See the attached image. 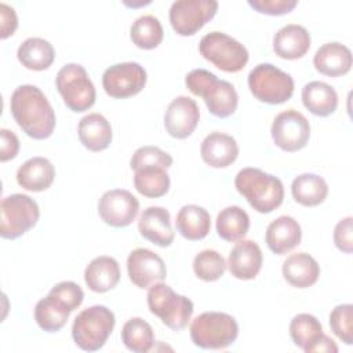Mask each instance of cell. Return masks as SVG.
<instances>
[{"mask_svg":"<svg viewBox=\"0 0 353 353\" xmlns=\"http://www.w3.org/2000/svg\"><path fill=\"white\" fill-rule=\"evenodd\" d=\"M10 109L21 130L33 139H47L55 128V112L44 92L33 84L18 85L11 94Z\"/></svg>","mask_w":353,"mask_h":353,"instance_id":"obj_1","label":"cell"},{"mask_svg":"<svg viewBox=\"0 0 353 353\" xmlns=\"http://www.w3.org/2000/svg\"><path fill=\"white\" fill-rule=\"evenodd\" d=\"M237 192L248 204L261 214H269L279 208L284 199L283 182L261 168L245 167L234 178Z\"/></svg>","mask_w":353,"mask_h":353,"instance_id":"obj_2","label":"cell"},{"mask_svg":"<svg viewBox=\"0 0 353 353\" xmlns=\"http://www.w3.org/2000/svg\"><path fill=\"white\" fill-rule=\"evenodd\" d=\"M189 91L201 97L211 114L219 119L232 116L239 105V95L232 83L219 80L205 69H193L185 77Z\"/></svg>","mask_w":353,"mask_h":353,"instance_id":"obj_3","label":"cell"},{"mask_svg":"<svg viewBox=\"0 0 353 353\" xmlns=\"http://www.w3.org/2000/svg\"><path fill=\"white\" fill-rule=\"evenodd\" d=\"M114 324L116 319L109 307L94 305L76 316L72 325V338L80 349L97 352L106 343Z\"/></svg>","mask_w":353,"mask_h":353,"instance_id":"obj_4","label":"cell"},{"mask_svg":"<svg viewBox=\"0 0 353 353\" xmlns=\"http://www.w3.org/2000/svg\"><path fill=\"white\" fill-rule=\"evenodd\" d=\"M146 301L150 313L157 316L172 331L183 330L194 310L193 302L189 298L176 294L170 285L161 281L149 287Z\"/></svg>","mask_w":353,"mask_h":353,"instance_id":"obj_5","label":"cell"},{"mask_svg":"<svg viewBox=\"0 0 353 353\" xmlns=\"http://www.w3.org/2000/svg\"><path fill=\"white\" fill-rule=\"evenodd\" d=\"M239 335L236 319L223 312H204L190 324V339L201 349H225Z\"/></svg>","mask_w":353,"mask_h":353,"instance_id":"obj_6","label":"cell"},{"mask_svg":"<svg viewBox=\"0 0 353 353\" xmlns=\"http://www.w3.org/2000/svg\"><path fill=\"white\" fill-rule=\"evenodd\" d=\"M248 88L258 101L280 105L292 97L294 80L272 63H259L248 74Z\"/></svg>","mask_w":353,"mask_h":353,"instance_id":"obj_7","label":"cell"},{"mask_svg":"<svg viewBox=\"0 0 353 353\" xmlns=\"http://www.w3.org/2000/svg\"><path fill=\"white\" fill-rule=\"evenodd\" d=\"M55 84L66 108L72 112H85L95 103L97 91L94 83L87 70L79 63L62 66L57 73Z\"/></svg>","mask_w":353,"mask_h":353,"instance_id":"obj_8","label":"cell"},{"mask_svg":"<svg viewBox=\"0 0 353 353\" xmlns=\"http://www.w3.org/2000/svg\"><path fill=\"white\" fill-rule=\"evenodd\" d=\"M199 51L204 59L223 72L236 73L248 62V51L236 39L223 32H210L201 37Z\"/></svg>","mask_w":353,"mask_h":353,"instance_id":"obj_9","label":"cell"},{"mask_svg":"<svg viewBox=\"0 0 353 353\" xmlns=\"http://www.w3.org/2000/svg\"><path fill=\"white\" fill-rule=\"evenodd\" d=\"M40 218L37 203L28 194L14 193L0 203V236L14 240L32 229Z\"/></svg>","mask_w":353,"mask_h":353,"instance_id":"obj_10","label":"cell"},{"mask_svg":"<svg viewBox=\"0 0 353 353\" xmlns=\"http://www.w3.org/2000/svg\"><path fill=\"white\" fill-rule=\"evenodd\" d=\"M218 11L215 0H176L171 4L168 18L174 32L179 36H193Z\"/></svg>","mask_w":353,"mask_h":353,"instance_id":"obj_11","label":"cell"},{"mask_svg":"<svg viewBox=\"0 0 353 353\" xmlns=\"http://www.w3.org/2000/svg\"><path fill=\"white\" fill-rule=\"evenodd\" d=\"M273 142L284 152H298L303 149L310 138L309 120L295 109L279 113L270 128Z\"/></svg>","mask_w":353,"mask_h":353,"instance_id":"obj_12","label":"cell"},{"mask_svg":"<svg viewBox=\"0 0 353 353\" xmlns=\"http://www.w3.org/2000/svg\"><path fill=\"white\" fill-rule=\"evenodd\" d=\"M146 80V70L138 62H120L103 72L102 87L109 97L124 99L139 94Z\"/></svg>","mask_w":353,"mask_h":353,"instance_id":"obj_13","label":"cell"},{"mask_svg":"<svg viewBox=\"0 0 353 353\" xmlns=\"http://www.w3.org/2000/svg\"><path fill=\"white\" fill-rule=\"evenodd\" d=\"M139 211L138 199L128 190L112 189L105 192L98 203L102 221L113 228H125L135 221Z\"/></svg>","mask_w":353,"mask_h":353,"instance_id":"obj_14","label":"cell"},{"mask_svg":"<svg viewBox=\"0 0 353 353\" xmlns=\"http://www.w3.org/2000/svg\"><path fill=\"white\" fill-rule=\"evenodd\" d=\"M127 272L138 288H149L167 277L163 258L149 248H135L127 258Z\"/></svg>","mask_w":353,"mask_h":353,"instance_id":"obj_15","label":"cell"},{"mask_svg":"<svg viewBox=\"0 0 353 353\" xmlns=\"http://www.w3.org/2000/svg\"><path fill=\"white\" fill-rule=\"evenodd\" d=\"M200 109L194 99L181 95L171 101L164 114L165 131L176 139H185L196 130Z\"/></svg>","mask_w":353,"mask_h":353,"instance_id":"obj_16","label":"cell"},{"mask_svg":"<svg viewBox=\"0 0 353 353\" xmlns=\"http://www.w3.org/2000/svg\"><path fill=\"white\" fill-rule=\"evenodd\" d=\"M263 262L262 251L254 240H239L229 252L228 268L239 280H252L261 272Z\"/></svg>","mask_w":353,"mask_h":353,"instance_id":"obj_17","label":"cell"},{"mask_svg":"<svg viewBox=\"0 0 353 353\" xmlns=\"http://www.w3.org/2000/svg\"><path fill=\"white\" fill-rule=\"evenodd\" d=\"M138 230L142 237L159 247H168L174 241L171 215L163 207H148L139 216Z\"/></svg>","mask_w":353,"mask_h":353,"instance_id":"obj_18","label":"cell"},{"mask_svg":"<svg viewBox=\"0 0 353 353\" xmlns=\"http://www.w3.org/2000/svg\"><path fill=\"white\" fill-rule=\"evenodd\" d=\"M200 154L203 161L212 168H225L236 161L239 145L232 135L214 131L201 142Z\"/></svg>","mask_w":353,"mask_h":353,"instance_id":"obj_19","label":"cell"},{"mask_svg":"<svg viewBox=\"0 0 353 353\" xmlns=\"http://www.w3.org/2000/svg\"><path fill=\"white\" fill-rule=\"evenodd\" d=\"M265 240L272 252L284 255L299 245L302 240L301 225L292 216L281 215L268 225Z\"/></svg>","mask_w":353,"mask_h":353,"instance_id":"obj_20","label":"cell"},{"mask_svg":"<svg viewBox=\"0 0 353 353\" xmlns=\"http://www.w3.org/2000/svg\"><path fill=\"white\" fill-rule=\"evenodd\" d=\"M310 33L298 23L280 28L273 37V51L283 59L302 58L310 48Z\"/></svg>","mask_w":353,"mask_h":353,"instance_id":"obj_21","label":"cell"},{"mask_svg":"<svg viewBox=\"0 0 353 353\" xmlns=\"http://www.w3.org/2000/svg\"><path fill=\"white\" fill-rule=\"evenodd\" d=\"M352 51L338 41L323 44L313 57L316 70L330 77L346 74L352 69Z\"/></svg>","mask_w":353,"mask_h":353,"instance_id":"obj_22","label":"cell"},{"mask_svg":"<svg viewBox=\"0 0 353 353\" xmlns=\"http://www.w3.org/2000/svg\"><path fill=\"white\" fill-rule=\"evenodd\" d=\"M55 178L52 163L41 156L28 159L17 171V182L21 188L30 192L48 189Z\"/></svg>","mask_w":353,"mask_h":353,"instance_id":"obj_23","label":"cell"},{"mask_svg":"<svg viewBox=\"0 0 353 353\" xmlns=\"http://www.w3.org/2000/svg\"><path fill=\"white\" fill-rule=\"evenodd\" d=\"M84 281L91 291L98 294L113 290L120 281L119 262L108 255L94 258L84 270Z\"/></svg>","mask_w":353,"mask_h":353,"instance_id":"obj_24","label":"cell"},{"mask_svg":"<svg viewBox=\"0 0 353 353\" xmlns=\"http://www.w3.org/2000/svg\"><path fill=\"white\" fill-rule=\"evenodd\" d=\"M283 276L288 284L296 288L312 287L320 276L317 261L307 252H295L283 262Z\"/></svg>","mask_w":353,"mask_h":353,"instance_id":"obj_25","label":"cell"},{"mask_svg":"<svg viewBox=\"0 0 353 353\" xmlns=\"http://www.w3.org/2000/svg\"><path fill=\"white\" fill-rule=\"evenodd\" d=\"M77 135L84 148L101 152L108 149L112 142V127L101 113H88L79 121Z\"/></svg>","mask_w":353,"mask_h":353,"instance_id":"obj_26","label":"cell"},{"mask_svg":"<svg viewBox=\"0 0 353 353\" xmlns=\"http://www.w3.org/2000/svg\"><path fill=\"white\" fill-rule=\"evenodd\" d=\"M175 226L186 240H203L210 233L211 216L205 208L196 204H186L176 214Z\"/></svg>","mask_w":353,"mask_h":353,"instance_id":"obj_27","label":"cell"},{"mask_svg":"<svg viewBox=\"0 0 353 353\" xmlns=\"http://www.w3.org/2000/svg\"><path fill=\"white\" fill-rule=\"evenodd\" d=\"M303 106L314 116L327 117L338 108V94L324 81H310L302 88Z\"/></svg>","mask_w":353,"mask_h":353,"instance_id":"obj_28","label":"cell"},{"mask_svg":"<svg viewBox=\"0 0 353 353\" xmlns=\"http://www.w3.org/2000/svg\"><path fill=\"white\" fill-rule=\"evenodd\" d=\"M18 61L29 70H46L55 59L52 44L41 37H29L21 43L17 51Z\"/></svg>","mask_w":353,"mask_h":353,"instance_id":"obj_29","label":"cell"},{"mask_svg":"<svg viewBox=\"0 0 353 353\" xmlns=\"http://www.w3.org/2000/svg\"><path fill=\"white\" fill-rule=\"evenodd\" d=\"M291 193L294 200L301 205L316 207L327 199L328 185L323 176L305 172L292 181Z\"/></svg>","mask_w":353,"mask_h":353,"instance_id":"obj_30","label":"cell"},{"mask_svg":"<svg viewBox=\"0 0 353 353\" xmlns=\"http://www.w3.org/2000/svg\"><path fill=\"white\" fill-rule=\"evenodd\" d=\"M70 310L54 295L41 298L34 307V320L46 332H57L66 324Z\"/></svg>","mask_w":353,"mask_h":353,"instance_id":"obj_31","label":"cell"},{"mask_svg":"<svg viewBox=\"0 0 353 353\" xmlns=\"http://www.w3.org/2000/svg\"><path fill=\"white\" fill-rule=\"evenodd\" d=\"M134 171V186L142 196L157 199L168 192L171 182L167 168L159 165H145Z\"/></svg>","mask_w":353,"mask_h":353,"instance_id":"obj_32","label":"cell"},{"mask_svg":"<svg viewBox=\"0 0 353 353\" xmlns=\"http://www.w3.org/2000/svg\"><path fill=\"white\" fill-rule=\"evenodd\" d=\"M216 233L225 241L241 240L250 229V216L239 205H229L216 216Z\"/></svg>","mask_w":353,"mask_h":353,"instance_id":"obj_33","label":"cell"},{"mask_svg":"<svg viewBox=\"0 0 353 353\" xmlns=\"http://www.w3.org/2000/svg\"><path fill=\"white\" fill-rule=\"evenodd\" d=\"M121 342L131 352L146 353L154 345L153 328L143 319L132 317L121 328Z\"/></svg>","mask_w":353,"mask_h":353,"instance_id":"obj_34","label":"cell"},{"mask_svg":"<svg viewBox=\"0 0 353 353\" xmlns=\"http://www.w3.org/2000/svg\"><path fill=\"white\" fill-rule=\"evenodd\" d=\"M131 41L142 50H153L163 41L164 30L154 15H142L137 18L130 28Z\"/></svg>","mask_w":353,"mask_h":353,"instance_id":"obj_35","label":"cell"},{"mask_svg":"<svg viewBox=\"0 0 353 353\" xmlns=\"http://www.w3.org/2000/svg\"><path fill=\"white\" fill-rule=\"evenodd\" d=\"M225 270V258L215 250H203L193 259L194 274L205 283L219 280L223 276Z\"/></svg>","mask_w":353,"mask_h":353,"instance_id":"obj_36","label":"cell"},{"mask_svg":"<svg viewBox=\"0 0 353 353\" xmlns=\"http://www.w3.org/2000/svg\"><path fill=\"white\" fill-rule=\"evenodd\" d=\"M323 332L321 323L309 313L296 314L290 323V336L295 346L302 350Z\"/></svg>","mask_w":353,"mask_h":353,"instance_id":"obj_37","label":"cell"},{"mask_svg":"<svg viewBox=\"0 0 353 353\" xmlns=\"http://www.w3.org/2000/svg\"><path fill=\"white\" fill-rule=\"evenodd\" d=\"M331 331L346 345L353 343V305L335 306L330 313Z\"/></svg>","mask_w":353,"mask_h":353,"instance_id":"obj_38","label":"cell"},{"mask_svg":"<svg viewBox=\"0 0 353 353\" xmlns=\"http://www.w3.org/2000/svg\"><path fill=\"white\" fill-rule=\"evenodd\" d=\"M130 165L132 170H137L145 165H159L163 168H168L172 165V157L171 154H168L167 152L161 150L157 146L146 145V146L138 148L134 152L130 160Z\"/></svg>","mask_w":353,"mask_h":353,"instance_id":"obj_39","label":"cell"},{"mask_svg":"<svg viewBox=\"0 0 353 353\" xmlns=\"http://www.w3.org/2000/svg\"><path fill=\"white\" fill-rule=\"evenodd\" d=\"M48 294L58 298L70 312L76 310L84 299V292L81 287L74 281H61L55 284Z\"/></svg>","mask_w":353,"mask_h":353,"instance_id":"obj_40","label":"cell"},{"mask_svg":"<svg viewBox=\"0 0 353 353\" xmlns=\"http://www.w3.org/2000/svg\"><path fill=\"white\" fill-rule=\"evenodd\" d=\"M247 3L256 12L266 14V15L288 14L298 4L296 0H248Z\"/></svg>","mask_w":353,"mask_h":353,"instance_id":"obj_41","label":"cell"},{"mask_svg":"<svg viewBox=\"0 0 353 353\" xmlns=\"http://www.w3.org/2000/svg\"><path fill=\"white\" fill-rule=\"evenodd\" d=\"M334 243L339 251L345 254H352L353 251V218L352 216H346L335 225Z\"/></svg>","mask_w":353,"mask_h":353,"instance_id":"obj_42","label":"cell"},{"mask_svg":"<svg viewBox=\"0 0 353 353\" xmlns=\"http://www.w3.org/2000/svg\"><path fill=\"white\" fill-rule=\"evenodd\" d=\"M0 137H1L0 161L6 163V161L14 159L18 154L19 139H18V137L12 131H10L7 128H1L0 130Z\"/></svg>","mask_w":353,"mask_h":353,"instance_id":"obj_43","label":"cell"},{"mask_svg":"<svg viewBox=\"0 0 353 353\" xmlns=\"http://www.w3.org/2000/svg\"><path fill=\"white\" fill-rule=\"evenodd\" d=\"M0 21H1V30L0 37L7 39L8 36L14 34L15 29L18 28V18L15 10L6 3H0Z\"/></svg>","mask_w":353,"mask_h":353,"instance_id":"obj_44","label":"cell"},{"mask_svg":"<svg viewBox=\"0 0 353 353\" xmlns=\"http://www.w3.org/2000/svg\"><path fill=\"white\" fill-rule=\"evenodd\" d=\"M305 352L312 353V352H320V353H336L338 352V346L334 342L332 338H330L328 335H325L324 332H321L312 343H309L305 349Z\"/></svg>","mask_w":353,"mask_h":353,"instance_id":"obj_45","label":"cell"}]
</instances>
